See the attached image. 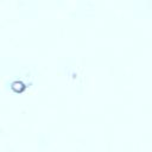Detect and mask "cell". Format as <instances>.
<instances>
[]
</instances>
